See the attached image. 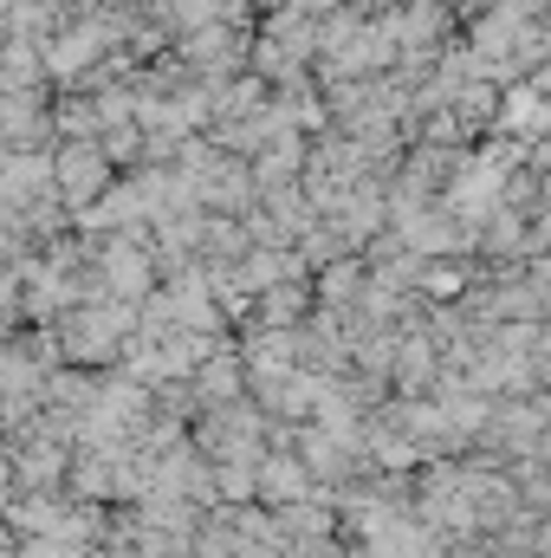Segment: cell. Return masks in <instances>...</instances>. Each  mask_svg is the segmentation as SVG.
Masks as SVG:
<instances>
[{
    "mask_svg": "<svg viewBox=\"0 0 551 558\" xmlns=\"http://www.w3.org/2000/svg\"><path fill=\"white\" fill-rule=\"evenodd\" d=\"M546 124H551V111H546L539 92H506V98H500V131H526V137H532V131H546Z\"/></svg>",
    "mask_w": 551,
    "mask_h": 558,
    "instance_id": "7a4b0ae2",
    "label": "cell"
},
{
    "mask_svg": "<svg viewBox=\"0 0 551 558\" xmlns=\"http://www.w3.org/2000/svg\"><path fill=\"white\" fill-rule=\"evenodd\" d=\"M111 189V149L105 143H65L59 149V195L72 208H91Z\"/></svg>",
    "mask_w": 551,
    "mask_h": 558,
    "instance_id": "6da1fadb",
    "label": "cell"
},
{
    "mask_svg": "<svg viewBox=\"0 0 551 558\" xmlns=\"http://www.w3.org/2000/svg\"><path fill=\"white\" fill-rule=\"evenodd\" d=\"M461 267H454V260H428V267H421V286H428V292H441V299H448V292H461Z\"/></svg>",
    "mask_w": 551,
    "mask_h": 558,
    "instance_id": "3957f363",
    "label": "cell"
},
{
    "mask_svg": "<svg viewBox=\"0 0 551 558\" xmlns=\"http://www.w3.org/2000/svg\"><path fill=\"white\" fill-rule=\"evenodd\" d=\"M292 7H298V13H305V7H311V13H325V7H331V0H292Z\"/></svg>",
    "mask_w": 551,
    "mask_h": 558,
    "instance_id": "277c9868",
    "label": "cell"
}]
</instances>
